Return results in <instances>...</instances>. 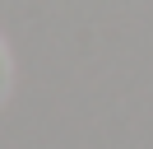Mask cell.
<instances>
[{
    "label": "cell",
    "mask_w": 153,
    "mask_h": 149,
    "mask_svg": "<svg viewBox=\"0 0 153 149\" xmlns=\"http://www.w3.org/2000/svg\"><path fill=\"white\" fill-rule=\"evenodd\" d=\"M0 93H5V56H0Z\"/></svg>",
    "instance_id": "obj_1"
}]
</instances>
